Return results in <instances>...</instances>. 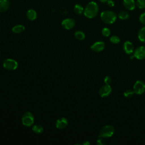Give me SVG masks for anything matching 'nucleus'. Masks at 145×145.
Masks as SVG:
<instances>
[{"label":"nucleus","instance_id":"obj_1","mask_svg":"<svg viewBox=\"0 0 145 145\" xmlns=\"http://www.w3.org/2000/svg\"><path fill=\"white\" fill-rule=\"evenodd\" d=\"M99 12V6L95 2L91 1L87 3L84 9L83 14L86 17L89 19L95 18Z\"/></svg>","mask_w":145,"mask_h":145},{"label":"nucleus","instance_id":"obj_2","mask_svg":"<svg viewBox=\"0 0 145 145\" xmlns=\"http://www.w3.org/2000/svg\"><path fill=\"white\" fill-rule=\"evenodd\" d=\"M117 18V14L112 11H104L101 12L100 14V18L101 20L108 24L114 23L116 22Z\"/></svg>","mask_w":145,"mask_h":145},{"label":"nucleus","instance_id":"obj_3","mask_svg":"<svg viewBox=\"0 0 145 145\" xmlns=\"http://www.w3.org/2000/svg\"><path fill=\"white\" fill-rule=\"evenodd\" d=\"M114 133V128L113 126L107 125L104 126L100 130L99 137L107 138L111 137Z\"/></svg>","mask_w":145,"mask_h":145},{"label":"nucleus","instance_id":"obj_4","mask_svg":"<svg viewBox=\"0 0 145 145\" xmlns=\"http://www.w3.org/2000/svg\"><path fill=\"white\" fill-rule=\"evenodd\" d=\"M22 124L27 127L31 126L34 122V116L29 112H25L22 117Z\"/></svg>","mask_w":145,"mask_h":145},{"label":"nucleus","instance_id":"obj_5","mask_svg":"<svg viewBox=\"0 0 145 145\" xmlns=\"http://www.w3.org/2000/svg\"><path fill=\"white\" fill-rule=\"evenodd\" d=\"M3 66L6 70H14L17 69L18 66V63L17 61L13 59L7 58L3 61Z\"/></svg>","mask_w":145,"mask_h":145},{"label":"nucleus","instance_id":"obj_6","mask_svg":"<svg viewBox=\"0 0 145 145\" xmlns=\"http://www.w3.org/2000/svg\"><path fill=\"white\" fill-rule=\"evenodd\" d=\"M133 91L137 95H142L145 92V83L142 80H137L133 86Z\"/></svg>","mask_w":145,"mask_h":145},{"label":"nucleus","instance_id":"obj_7","mask_svg":"<svg viewBox=\"0 0 145 145\" xmlns=\"http://www.w3.org/2000/svg\"><path fill=\"white\" fill-rule=\"evenodd\" d=\"M133 55L138 59L142 60L145 59V46H141L138 47L134 50Z\"/></svg>","mask_w":145,"mask_h":145},{"label":"nucleus","instance_id":"obj_8","mask_svg":"<svg viewBox=\"0 0 145 145\" xmlns=\"http://www.w3.org/2000/svg\"><path fill=\"white\" fill-rule=\"evenodd\" d=\"M62 27L67 30L72 29L75 25V22L72 18H67L62 20L61 23Z\"/></svg>","mask_w":145,"mask_h":145},{"label":"nucleus","instance_id":"obj_9","mask_svg":"<svg viewBox=\"0 0 145 145\" xmlns=\"http://www.w3.org/2000/svg\"><path fill=\"white\" fill-rule=\"evenodd\" d=\"M112 92V87L109 84H105L103 86L99 89V93L101 97H106L110 95Z\"/></svg>","mask_w":145,"mask_h":145},{"label":"nucleus","instance_id":"obj_10","mask_svg":"<svg viewBox=\"0 0 145 145\" xmlns=\"http://www.w3.org/2000/svg\"><path fill=\"white\" fill-rule=\"evenodd\" d=\"M104 48H105V44L103 41H101L95 42L90 47L91 50L96 52H100L103 51Z\"/></svg>","mask_w":145,"mask_h":145},{"label":"nucleus","instance_id":"obj_11","mask_svg":"<svg viewBox=\"0 0 145 145\" xmlns=\"http://www.w3.org/2000/svg\"><path fill=\"white\" fill-rule=\"evenodd\" d=\"M68 121L64 117L58 118L56 122V127L58 129H63L67 127Z\"/></svg>","mask_w":145,"mask_h":145},{"label":"nucleus","instance_id":"obj_12","mask_svg":"<svg viewBox=\"0 0 145 145\" xmlns=\"http://www.w3.org/2000/svg\"><path fill=\"white\" fill-rule=\"evenodd\" d=\"M123 49L124 52L127 54H130L134 52V47L132 42L129 41H126L123 43Z\"/></svg>","mask_w":145,"mask_h":145},{"label":"nucleus","instance_id":"obj_13","mask_svg":"<svg viewBox=\"0 0 145 145\" xmlns=\"http://www.w3.org/2000/svg\"><path fill=\"white\" fill-rule=\"evenodd\" d=\"M124 7L128 10H133L135 8L136 3L134 0H123Z\"/></svg>","mask_w":145,"mask_h":145},{"label":"nucleus","instance_id":"obj_14","mask_svg":"<svg viewBox=\"0 0 145 145\" xmlns=\"http://www.w3.org/2000/svg\"><path fill=\"white\" fill-rule=\"evenodd\" d=\"M10 2L8 0H0V12L6 11L10 7Z\"/></svg>","mask_w":145,"mask_h":145},{"label":"nucleus","instance_id":"obj_15","mask_svg":"<svg viewBox=\"0 0 145 145\" xmlns=\"http://www.w3.org/2000/svg\"><path fill=\"white\" fill-rule=\"evenodd\" d=\"M27 18L31 21H33L37 18V12L33 9H29L26 13Z\"/></svg>","mask_w":145,"mask_h":145},{"label":"nucleus","instance_id":"obj_16","mask_svg":"<svg viewBox=\"0 0 145 145\" xmlns=\"http://www.w3.org/2000/svg\"><path fill=\"white\" fill-rule=\"evenodd\" d=\"M25 30V27L23 25L17 24L12 28V31L15 33H20Z\"/></svg>","mask_w":145,"mask_h":145},{"label":"nucleus","instance_id":"obj_17","mask_svg":"<svg viewBox=\"0 0 145 145\" xmlns=\"http://www.w3.org/2000/svg\"><path fill=\"white\" fill-rule=\"evenodd\" d=\"M138 39L140 41L145 43V26L142 27L139 31L138 35Z\"/></svg>","mask_w":145,"mask_h":145},{"label":"nucleus","instance_id":"obj_18","mask_svg":"<svg viewBox=\"0 0 145 145\" xmlns=\"http://www.w3.org/2000/svg\"><path fill=\"white\" fill-rule=\"evenodd\" d=\"M32 131L36 133V134H41L44 131V129H43V127L40 125H38V124H36V125H35L32 126Z\"/></svg>","mask_w":145,"mask_h":145},{"label":"nucleus","instance_id":"obj_19","mask_svg":"<svg viewBox=\"0 0 145 145\" xmlns=\"http://www.w3.org/2000/svg\"><path fill=\"white\" fill-rule=\"evenodd\" d=\"M83 7L80 4H76L74 7V12L78 15H81L84 12Z\"/></svg>","mask_w":145,"mask_h":145},{"label":"nucleus","instance_id":"obj_20","mask_svg":"<svg viewBox=\"0 0 145 145\" xmlns=\"http://www.w3.org/2000/svg\"><path fill=\"white\" fill-rule=\"evenodd\" d=\"M118 16L121 20H126L129 19L130 15L129 12L126 11H121L118 13Z\"/></svg>","mask_w":145,"mask_h":145},{"label":"nucleus","instance_id":"obj_21","mask_svg":"<svg viewBox=\"0 0 145 145\" xmlns=\"http://www.w3.org/2000/svg\"><path fill=\"white\" fill-rule=\"evenodd\" d=\"M75 37L79 40H83L85 39V34L80 31H77L74 33Z\"/></svg>","mask_w":145,"mask_h":145},{"label":"nucleus","instance_id":"obj_22","mask_svg":"<svg viewBox=\"0 0 145 145\" xmlns=\"http://www.w3.org/2000/svg\"><path fill=\"white\" fill-rule=\"evenodd\" d=\"M136 6L139 9L145 8V0H137L136 1Z\"/></svg>","mask_w":145,"mask_h":145},{"label":"nucleus","instance_id":"obj_23","mask_svg":"<svg viewBox=\"0 0 145 145\" xmlns=\"http://www.w3.org/2000/svg\"><path fill=\"white\" fill-rule=\"evenodd\" d=\"M135 93H134V91L133 90H131V89H127V90H126L125 92H124V93H123V95H124V96L125 97H126V98H130V97H131L133 95H134V94Z\"/></svg>","mask_w":145,"mask_h":145},{"label":"nucleus","instance_id":"obj_24","mask_svg":"<svg viewBox=\"0 0 145 145\" xmlns=\"http://www.w3.org/2000/svg\"><path fill=\"white\" fill-rule=\"evenodd\" d=\"M110 41L113 44H118L120 42V39L117 36L114 35V36H112L110 37Z\"/></svg>","mask_w":145,"mask_h":145},{"label":"nucleus","instance_id":"obj_25","mask_svg":"<svg viewBox=\"0 0 145 145\" xmlns=\"http://www.w3.org/2000/svg\"><path fill=\"white\" fill-rule=\"evenodd\" d=\"M102 35L105 37H108L110 35V31L108 28H104L101 31Z\"/></svg>","mask_w":145,"mask_h":145},{"label":"nucleus","instance_id":"obj_26","mask_svg":"<svg viewBox=\"0 0 145 145\" xmlns=\"http://www.w3.org/2000/svg\"><path fill=\"white\" fill-rule=\"evenodd\" d=\"M96 143L97 145H105L106 142L105 140L104 139V138L99 137V138L97 140Z\"/></svg>","mask_w":145,"mask_h":145},{"label":"nucleus","instance_id":"obj_27","mask_svg":"<svg viewBox=\"0 0 145 145\" xmlns=\"http://www.w3.org/2000/svg\"><path fill=\"white\" fill-rule=\"evenodd\" d=\"M139 22L142 24L145 25V12H143V13H142V14L140 15L139 18Z\"/></svg>","mask_w":145,"mask_h":145},{"label":"nucleus","instance_id":"obj_28","mask_svg":"<svg viewBox=\"0 0 145 145\" xmlns=\"http://www.w3.org/2000/svg\"><path fill=\"white\" fill-rule=\"evenodd\" d=\"M104 82L105 84H110V83L112 82V79L110 76H106L105 77V78L104 79Z\"/></svg>","mask_w":145,"mask_h":145},{"label":"nucleus","instance_id":"obj_29","mask_svg":"<svg viewBox=\"0 0 145 145\" xmlns=\"http://www.w3.org/2000/svg\"><path fill=\"white\" fill-rule=\"evenodd\" d=\"M107 5L109 6V7H114V2L113 1H112V0H108V1H107Z\"/></svg>","mask_w":145,"mask_h":145},{"label":"nucleus","instance_id":"obj_30","mask_svg":"<svg viewBox=\"0 0 145 145\" xmlns=\"http://www.w3.org/2000/svg\"><path fill=\"white\" fill-rule=\"evenodd\" d=\"M84 145H88V144H90V143L88 142V141H87V140H86L84 142H83V143Z\"/></svg>","mask_w":145,"mask_h":145},{"label":"nucleus","instance_id":"obj_31","mask_svg":"<svg viewBox=\"0 0 145 145\" xmlns=\"http://www.w3.org/2000/svg\"><path fill=\"white\" fill-rule=\"evenodd\" d=\"M99 1L101 3H106L108 0H99Z\"/></svg>","mask_w":145,"mask_h":145},{"label":"nucleus","instance_id":"obj_32","mask_svg":"<svg viewBox=\"0 0 145 145\" xmlns=\"http://www.w3.org/2000/svg\"><path fill=\"white\" fill-rule=\"evenodd\" d=\"M0 54H1V52H0Z\"/></svg>","mask_w":145,"mask_h":145}]
</instances>
